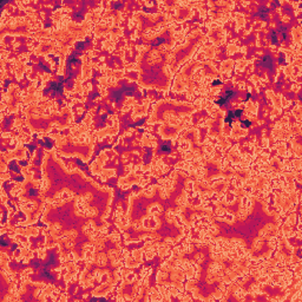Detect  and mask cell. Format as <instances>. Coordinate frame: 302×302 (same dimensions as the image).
<instances>
[{
	"label": "cell",
	"instance_id": "obj_1",
	"mask_svg": "<svg viewBox=\"0 0 302 302\" xmlns=\"http://www.w3.org/2000/svg\"><path fill=\"white\" fill-rule=\"evenodd\" d=\"M64 87H65V79L63 76H59L57 80H51L44 88L43 95L48 96L51 98H55L57 96H62L64 93Z\"/></svg>",
	"mask_w": 302,
	"mask_h": 302
},
{
	"label": "cell",
	"instance_id": "obj_2",
	"mask_svg": "<svg viewBox=\"0 0 302 302\" xmlns=\"http://www.w3.org/2000/svg\"><path fill=\"white\" fill-rule=\"evenodd\" d=\"M237 97V92L234 90L233 87H228L224 90V92L220 96V98L217 100H215V104H217L218 106H225L228 105L233 99H235Z\"/></svg>",
	"mask_w": 302,
	"mask_h": 302
},
{
	"label": "cell",
	"instance_id": "obj_3",
	"mask_svg": "<svg viewBox=\"0 0 302 302\" xmlns=\"http://www.w3.org/2000/svg\"><path fill=\"white\" fill-rule=\"evenodd\" d=\"M258 66L263 67L264 70H268L269 72H274L275 65H274V58L272 57V55H269V53L263 55L261 57V59L258 60Z\"/></svg>",
	"mask_w": 302,
	"mask_h": 302
},
{
	"label": "cell",
	"instance_id": "obj_4",
	"mask_svg": "<svg viewBox=\"0 0 302 302\" xmlns=\"http://www.w3.org/2000/svg\"><path fill=\"white\" fill-rule=\"evenodd\" d=\"M124 98H125V95H124L123 90L120 87H117V88H113V90L110 91V99L116 103V104H120Z\"/></svg>",
	"mask_w": 302,
	"mask_h": 302
},
{
	"label": "cell",
	"instance_id": "obj_5",
	"mask_svg": "<svg viewBox=\"0 0 302 302\" xmlns=\"http://www.w3.org/2000/svg\"><path fill=\"white\" fill-rule=\"evenodd\" d=\"M39 277L45 280V281H48V282H55L56 281V276L53 275L50 270V267H46V265H43L41 264V268H40V272H39Z\"/></svg>",
	"mask_w": 302,
	"mask_h": 302
},
{
	"label": "cell",
	"instance_id": "obj_6",
	"mask_svg": "<svg viewBox=\"0 0 302 302\" xmlns=\"http://www.w3.org/2000/svg\"><path fill=\"white\" fill-rule=\"evenodd\" d=\"M120 88L123 90L124 95L125 96H129V97H132L136 95V91H137V87L135 84H125V85H122Z\"/></svg>",
	"mask_w": 302,
	"mask_h": 302
},
{
	"label": "cell",
	"instance_id": "obj_7",
	"mask_svg": "<svg viewBox=\"0 0 302 302\" xmlns=\"http://www.w3.org/2000/svg\"><path fill=\"white\" fill-rule=\"evenodd\" d=\"M269 11H270V8L267 7V6H260L258 10H257V12L255 13V15L258 17L261 20H267V19H268Z\"/></svg>",
	"mask_w": 302,
	"mask_h": 302
},
{
	"label": "cell",
	"instance_id": "obj_8",
	"mask_svg": "<svg viewBox=\"0 0 302 302\" xmlns=\"http://www.w3.org/2000/svg\"><path fill=\"white\" fill-rule=\"evenodd\" d=\"M57 255L55 253H51L50 255H47L46 261L43 263V265H46V267H53V265H57Z\"/></svg>",
	"mask_w": 302,
	"mask_h": 302
},
{
	"label": "cell",
	"instance_id": "obj_9",
	"mask_svg": "<svg viewBox=\"0 0 302 302\" xmlns=\"http://www.w3.org/2000/svg\"><path fill=\"white\" fill-rule=\"evenodd\" d=\"M158 151L161 153H169L171 151V143L169 140H163L161 142V144H159V148H158Z\"/></svg>",
	"mask_w": 302,
	"mask_h": 302
},
{
	"label": "cell",
	"instance_id": "obj_10",
	"mask_svg": "<svg viewBox=\"0 0 302 302\" xmlns=\"http://www.w3.org/2000/svg\"><path fill=\"white\" fill-rule=\"evenodd\" d=\"M84 14H85V11L83 8L80 10H76L73 13H72V20L76 21V23H80L83 21L84 19Z\"/></svg>",
	"mask_w": 302,
	"mask_h": 302
},
{
	"label": "cell",
	"instance_id": "obj_11",
	"mask_svg": "<svg viewBox=\"0 0 302 302\" xmlns=\"http://www.w3.org/2000/svg\"><path fill=\"white\" fill-rule=\"evenodd\" d=\"M276 33H277V35L280 34V35H281V38H282V39H285V40L288 38V28H287L286 26H283L281 23H279V25H277Z\"/></svg>",
	"mask_w": 302,
	"mask_h": 302
},
{
	"label": "cell",
	"instance_id": "obj_12",
	"mask_svg": "<svg viewBox=\"0 0 302 302\" xmlns=\"http://www.w3.org/2000/svg\"><path fill=\"white\" fill-rule=\"evenodd\" d=\"M88 45H90V39L86 38V39L83 40V41H78V43H76V45H75V50H76V51H79V52H83L85 48L88 47Z\"/></svg>",
	"mask_w": 302,
	"mask_h": 302
},
{
	"label": "cell",
	"instance_id": "obj_13",
	"mask_svg": "<svg viewBox=\"0 0 302 302\" xmlns=\"http://www.w3.org/2000/svg\"><path fill=\"white\" fill-rule=\"evenodd\" d=\"M268 38L270 39L272 44H274V45H279V35H277L276 31L272 30V31L269 32V34H268Z\"/></svg>",
	"mask_w": 302,
	"mask_h": 302
},
{
	"label": "cell",
	"instance_id": "obj_14",
	"mask_svg": "<svg viewBox=\"0 0 302 302\" xmlns=\"http://www.w3.org/2000/svg\"><path fill=\"white\" fill-rule=\"evenodd\" d=\"M39 143L44 147V148H46V149H51L52 147H53V142L50 139V138H44V139H40L39 140Z\"/></svg>",
	"mask_w": 302,
	"mask_h": 302
},
{
	"label": "cell",
	"instance_id": "obj_15",
	"mask_svg": "<svg viewBox=\"0 0 302 302\" xmlns=\"http://www.w3.org/2000/svg\"><path fill=\"white\" fill-rule=\"evenodd\" d=\"M234 119H235V117H234V110H229L228 113H227V117L224 118V122L228 123L229 125H232L233 122H234Z\"/></svg>",
	"mask_w": 302,
	"mask_h": 302
},
{
	"label": "cell",
	"instance_id": "obj_16",
	"mask_svg": "<svg viewBox=\"0 0 302 302\" xmlns=\"http://www.w3.org/2000/svg\"><path fill=\"white\" fill-rule=\"evenodd\" d=\"M8 169L14 171V172H17V173H20V169H19V167H18L17 161H11L8 163Z\"/></svg>",
	"mask_w": 302,
	"mask_h": 302
},
{
	"label": "cell",
	"instance_id": "obj_17",
	"mask_svg": "<svg viewBox=\"0 0 302 302\" xmlns=\"http://www.w3.org/2000/svg\"><path fill=\"white\" fill-rule=\"evenodd\" d=\"M167 41V39L164 37H158V38H155L152 41H151V46H159L161 44H164Z\"/></svg>",
	"mask_w": 302,
	"mask_h": 302
},
{
	"label": "cell",
	"instance_id": "obj_18",
	"mask_svg": "<svg viewBox=\"0 0 302 302\" xmlns=\"http://www.w3.org/2000/svg\"><path fill=\"white\" fill-rule=\"evenodd\" d=\"M27 195H28L30 197H37L38 195H39V189H37V188H31V189L27 190Z\"/></svg>",
	"mask_w": 302,
	"mask_h": 302
},
{
	"label": "cell",
	"instance_id": "obj_19",
	"mask_svg": "<svg viewBox=\"0 0 302 302\" xmlns=\"http://www.w3.org/2000/svg\"><path fill=\"white\" fill-rule=\"evenodd\" d=\"M38 68H39V70H41V71H44V72H47V73H50V72H51V68L48 67V65L44 64L43 62H39V64H38Z\"/></svg>",
	"mask_w": 302,
	"mask_h": 302
},
{
	"label": "cell",
	"instance_id": "obj_20",
	"mask_svg": "<svg viewBox=\"0 0 302 302\" xmlns=\"http://www.w3.org/2000/svg\"><path fill=\"white\" fill-rule=\"evenodd\" d=\"M240 124H241V126L243 128V129H248V128H250L252 126V122L249 120V119H240Z\"/></svg>",
	"mask_w": 302,
	"mask_h": 302
},
{
	"label": "cell",
	"instance_id": "obj_21",
	"mask_svg": "<svg viewBox=\"0 0 302 302\" xmlns=\"http://www.w3.org/2000/svg\"><path fill=\"white\" fill-rule=\"evenodd\" d=\"M111 6L113 10H122L124 7V4L120 1H113V3H111Z\"/></svg>",
	"mask_w": 302,
	"mask_h": 302
},
{
	"label": "cell",
	"instance_id": "obj_22",
	"mask_svg": "<svg viewBox=\"0 0 302 302\" xmlns=\"http://www.w3.org/2000/svg\"><path fill=\"white\" fill-rule=\"evenodd\" d=\"M0 244H1V247H7L10 245V240H7L5 236H1L0 237Z\"/></svg>",
	"mask_w": 302,
	"mask_h": 302
},
{
	"label": "cell",
	"instance_id": "obj_23",
	"mask_svg": "<svg viewBox=\"0 0 302 302\" xmlns=\"http://www.w3.org/2000/svg\"><path fill=\"white\" fill-rule=\"evenodd\" d=\"M243 113V109H237V110H234V117L235 119H240L241 116Z\"/></svg>",
	"mask_w": 302,
	"mask_h": 302
},
{
	"label": "cell",
	"instance_id": "obj_24",
	"mask_svg": "<svg viewBox=\"0 0 302 302\" xmlns=\"http://www.w3.org/2000/svg\"><path fill=\"white\" fill-rule=\"evenodd\" d=\"M285 63H286V56L283 55V53H280V56H279V64L282 65V64H285Z\"/></svg>",
	"mask_w": 302,
	"mask_h": 302
},
{
	"label": "cell",
	"instance_id": "obj_25",
	"mask_svg": "<svg viewBox=\"0 0 302 302\" xmlns=\"http://www.w3.org/2000/svg\"><path fill=\"white\" fill-rule=\"evenodd\" d=\"M14 181H17V182H23V181H24V176H23V175L15 176V177H14Z\"/></svg>",
	"mask_w": 302,
	"mask_h": 302
},
{
	"label": "cell",
	"instance_id": "obj_26",
	"mask_svg": "<svg viewBox=\"0 0 302 302\" xmlns=\"http://www.w3.org/2000/svg\"><path fill=\"white\" fill-rule=\"evenodd\" d=\"M217 85H222V82L220 79H215L212 82V86H217Z\"/></svg>",
	"mask_w": 302,
	"mask_h": 302
},
{
	"label": "cell",
	"instance_id": "obj_27",
	"mask_svg": "<svg viewBox=\"0 0 302 302\" xmlns=\"http://www.w3.org/2000/svg\"><path fill=\"white\" fill-rule=\"evenodd\" d=\"M91 301H105L104 297H92Z\"/></svg>",
	"mask_w": 302,
	"mask_h": 302
},
{
	"label": "cell",
	"instance_id": "obj_28",
	"mask_svg": "<svg viewBox=\"0 0 302 302\" xmlns=\"http://www.w3.org/2000/svg\"><path fill=\"white\" fill-rule=\"evenodd\" d=\"M272 6L277 7V6H280V3H279V1H274V3H272Z\"/></svg>",
	"mask_w": 302,
	"mask_h": 302
},
{
	"label": "cell",
	"instance_id": "obj_29",
	"mask_svg": "<svg viewBox=\"0 0 302 302\" xmlns=\"http://www.w3.org/2000/svg\"><path fill=\"white\" fill-rule=\"evenodd\" d=\"M26 147H27V148L30 149V150H32V151H33V150L35 149V147H33V145H26Z\"/></svg>",
	"mask_w": 302,
	"mask_h": 302
},
{
	"label": "cell",
	"instance_id": "obj_30",
	"mask_svg": "<svg viewBox=\"0 0 302 302\" xmlns=\"http://www.w3.org/2000/svg\"><path fill=\"white\" fill-rule=\"evenodd\" d=\"M250 96H252L250 93H248V95H247V97H245V99H244V102H247L248 99H249V98H250Z\"/></svg>",
	"mask_w": 302,
	"mask_h": 302
},
{
	"label": "cell",
	"instance_id": "obj_31",
	"mask_svg": "<svg viewBox=\"0 0 302 302\" xmlns=\"http://www.w3.org/2000/svg\"><path fill=\"white\" fill-rule=\"evenodd\" d=\"M77 163H78V164H79V165H82V167H85V164H84V163H83V162H80V161H79V159H78V161H77Z\"/></svg>",
	"mask_w": 302,
	"mask_h": 302
},
{
	"label": "cell",
	"instance_id": "obj_32",
	"mask_svg": "<svg viewBox=\"0 0 302 302\" xmlns=\"http://www.w3.org/2000/svg\"><path fill=\"white\" fill-rule=\"evenodd\" d=\"M17 245H18V244H15V243H14V244H13V245H12V250H14V249H17Z\"/></svg>",
	"mask_w": 302,
	"mask_h": 302
},
{
	"label": "cell",
	"instance_id": "obj_33",
	"mask_svg": "<svg viewBox=\"0 0 302 302\" xmlns=\"http://www.w3.org/2000/svg\"><path fill=\"white\" fill-rule=\"evenodd\" d=\"M19 163H20L21 165H24V167H25V165H27V163H26V162H24V161H23V162H19Z\"/></svg>",
	"mask_w": 302,
	"mask_h": 302
}]
</instances>
